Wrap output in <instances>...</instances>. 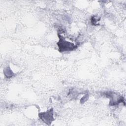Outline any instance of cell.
I'll use <instances>...</instances> for the list:
<instances>
[{
	"mask_svg": "<svg viewBox=\"0 0 126 126\" xmlns=\"http://www.w3.org/2000/svg\"><path fill=\"white\" fill-rule=\"evenodd\" d=\"M51 111L46 112L45 113H43L40 114V117L43 121L45 122V123H48L49 122H52L53 118L52 117V114L51 113Z\"/></svg>",
	"mask_w": 126,
	"mask_h": 126,
	"instance_id": "7a4b0ae2",
	"label": "cell"
},
{
	"mask_svg": "<svg viewBox=\"0 0 126 126\" xmlns=\"http://www.w3.org/2000/svg\"><path fill=\"white\" fill-rule=\"evenodd\" d=\"M58 44L60 50L63 51L71 50L73 49L74 47V45L73 44L62 39L60 41Z\"/></svg>",
	"mask_w": 126,
	"mask_h": 126,
	"instance_id": "6da1fadb",
	"label": "cell"
}]
</instances>
